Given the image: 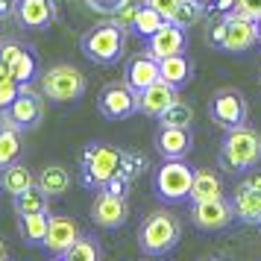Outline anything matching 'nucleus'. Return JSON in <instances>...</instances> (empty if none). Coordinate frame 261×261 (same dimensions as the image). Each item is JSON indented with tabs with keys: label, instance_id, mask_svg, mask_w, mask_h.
<instances>
[{
	"label": "nucleus",
	"instance_id": "f257e3e1",
	"mask_svg": "<svg viewBox=\"0 0 261 261\" xmlns=\"http://www.w3.org/2000/svg\"><path fill=\"white\" fill-rule=\"evenodd\" d=\"M217 165L229 173H244L261 165V132L241 123L226 132L223 144L217 150Z\"/></svg>",
	"mask_w": 261,
	"mask_h": 261
},
{
	"label": "nucleus",
	"instance_id": "f03ea898",
	"mask_svg": "<svg viewBox=\"0 0 261 261\" xmlns=\"http://www.w3.org/2000/svg\"><path fill=\"white\" fill-rule=\"evenodd\" d=\"M182 238V220L173 212H153L147 214L138 226V249L144 255H167L173 252Z\"/></svg>",
	"mask_w": 261,
	"mask_h": 261
},
{
	"label": "nucleus",
	"instance_id": "7ed1b4c3",
	"mask_svg": "<svg viewBox=\"0 0 261 261\" xmlns=\"http://www.w3.org/2000/svg\"><path fill=\"white\" fill-rule=\"evenodd\" d=\"M80 50L85 53V59H91L94 65H115L126 50V30L115 18L103 21V24L91 27L88 33H83Z\"/></svg>",
	"mask_w": 261,
	"mask_h": 261
},
{
	"label": "nucleus",
	"instance_id": "20e7f679",
	"mask_svg": "<svg viewBox=\"0 0 261 261\" xmlns=\"http://www.w3.org/2000/svg\"><path fill=\"white\" fill-rule=\"evenodd\" d=\"M120 155H123V150L112 147V144H103V141L88 144L83 150V155H80V176H83L85 188L91 191L106 188L109 182L118 176Z\"/></svg>",
	"mask_w": 261,
	"mask_h": 261
},
{
	"label": "nucleus",
	"instance_id": "39448f33",
	"mask_svg": "<svg viewBox=\"0 0 261 261\" xmlns=\"http://www.w3.org/2000/svg\"><path fill=\"white\" fill-rule=\"evenodd\" d=\"M194 170L185 159H165L155 167L153 191L165 202H185L191 200V185H194Z\"/></svg>",
	"mask_w": 261,
	"mask_h": 261
},
{
	"label": "nucleus",
	"instance_id": "423d86ee",
	"mask_svg": "<svg viewBox=\"0 0 261 261\" xmlns=\"http://www.w3.org/2000/svg\"><path fill=\"white\" fill-rule=\"evenodd\" d=\"M85 88L88 80L76 65H53L41 73V94L53 103H76Z\"/></svg>",
	"mask_w": 261,
	"mask_h": 261
},
{
	"label": "nucleus",
	"instance_id": "0eeeda50",
	"mask_svg": "<svg viewBox=\"0 0 261 261\" xmlns=\"http://www.w3.org/2000/svg\"><path fill=\"white\" fill-rule=\"evenodd\" d=\"M247 115H249V103L244 91H238V88H217L208 100V118L223 132L247 123Z\"/></svg>",
	"mask_w": 261,
	"mask_h": 261
},
{
	"label": "nucleus",
	"instance_id": "6e6552de",
	"mask_svg": "<svg viewBox=\"0 0 261 261\" xmlns=\"http://www.w3.org/2000/svg\"><path fill=\"white\" fill-rule=\"evenodd\" d=\"M44 118V103L41 97L30 88V83L24 85V91L15 97V103H9L6 109H0V126H12V129H36Z\"/></svg>",
	"mask_w": 261,
	"mask_h": 261
},
{
	"label": "nucleus",
	"instance_id": "1a4fd4ad",
	"mask_svg": "<svg viewBox=\"0 0 261 261\" xmlns=\"http://www.w3.org/2000/svg\"><path fill=\"white\" fill-rule=\"evenodd\" d=\"M97 109L109 120H126L138 112V91L126 80L123 83H109L97 94Z\"/></svg>",
	"mask_w": 261,
	"mask_h": 261
},
{
	"label": "nucleus",
	"instance_id": "9d476101",
	"mask_svg": "<svg viewBox=\"0 0 261 261\" xmlns=\"http://www.w3.org/2000/svg\"><path fill=\"white\" fill-rule=\"evenodd\" d=\"M191 223L197 226L200 232H223L232 226L238 214L232 208V200L217 197V200H202V202H191Z\"/></svg>",
	"mask_w": 261,
	"mask_h": 261
},
{
	"label": "nucleus",
	"instance_id": "9b49d317",
	"mask_svg": "<svg viewBox=\"0 0 261 261\" xmlns=\"http://www.w3.org/2000/svg\"><path fill=\"white\" fill-rule=\"evenodd\" d=\"M91 220L100 229H120L129 220L126 194H115V191H109V188H100L94 202H91Z\"/></svg>",
	"mask_w": 261,
	"mask_h": 261
},
{
	"label": "nucleus",
	"instance_id": "f8f14e48",
	"mask_svg": "<svg viewBox=\"0 0 261 261\" xmlns=\"http://www.w3.org/2000/svg\"><path fill=\"white\" fill-rule=\"evenodd\" d=\"M80 235H83V229H80V223L73 217L56 214V217H50V229H47V238H44V252L50 258H62L80 241Z\"/></svg>",
	"mask_w": 261,
	"mask_h": 261
},
{
	"label": "nucleus",
	"instance_id": "ddd939ff",
	"mask_svg": "<svg viewBox=\"0 0 261 261\" xmlns=\"http://www.w3.org/2000/svg\"><path fill=\"white\" fill-rule=\"evenodd\" d=\"M261 41L258 33V21L252 18H241V15H226V41L223 50L226 53H247Z\"/></svg>",
	"mask_w": 261,
	"mask_h": 261
},
{
	"label": "nucleus",
	"instance_id": "4468645a",
	"mask_svg": "<svg viewBox=\"0 0 261 261\" xmlns=\"http://www.w3.org/2000/svg\"><path fill=\"white\" fill-rule=\"evenodd\" d=\"M12 15L24 30H47L56 21V0H15Z\"/></svg>",
	"mask_w": 261,
	"mask_h": 261
},
{
	"label": "nucleus",
	"instance_id": "2eb2a0df",
	"mask_svg": "<svg viewBox=\"0 0 261 261\" xmlns=\"http://www.w3.org/2000/svg\"><path fill=\"white\" fill-rule=\"evenodd\" d=\"M179 100V88L170 85L167 80H155L153 85H147L144 91H138V112L147 118H159L165 109H170Z\"/></svg>",
	"mask_w": 261,
	"mask_h": 261
},
{
	"label": "nucleus",
	"instance_id": "dca6fc26",
	"mask_svg": "<svg viewBox=\"0 0 261 261\" xmlns=\"http://www.w3.org/2000/svg\"><path fill=\"white\" fill-rule=\"evenodd\" d=\"M185 47H188L185 27L173 24V21H165V27L159 33H153L147 38V50L155 59H165V56H173V53H185Z\"/></svg>",
	"mask_w": 261,
	"mask_h": 261
},
{
	"label": "nucleus",
	"instance_id": "f3484780",
	"mask_svg": "<svg viewBox=\"0 0 261 261\" xmlns=\"http://www.w3.org/2000/svg\"><path fill=\"white\" fill-rule=\"evenodd\" d=\"M194 147V135L188 126H159L155 132V150L162 159H185Z\"/></svg>",
	"mask_w": 261,
	"mask_h": 261
},
{
	"label": "nucleus",
	"instance_id": "a211bd4d",
	"mask_svg": "<svg viewBox=\"0 0 261 261\" xmlns=\"http://www.w3.org/2000/svg\"><path fill=\"white\" fill-rule=\"evenodd\" d=\"M123 80H126L135 91H144L147 85H153L155 80H162V65H159V59H155L150 50H147V53H138V56H132V59L126 62Z\"/></svg>",
	"mask_w": 261,
	"mask_h": 261
},
{
	"label": "nucleus",
	"instance_id": "6ab92c4d",
	"mask_svg": "<svg viewBox=\"0 0 261 261\" xmlns=\"http://www.w3.org/2000/svg\"><path fill=\"white\" fill-rule=\"evenodd\" d=\"M232 208H235L238 220L252 226H261V191L252 188L247 179L232 188Z\"/></svg>",
	"mask_w": 261,
	"mask_h": 261
},
{
	"label": "nucleus",
	"instance_id": "aec40b11",
	"mask_svg": "<svg viewBox=\"0 0 261 261\" xmlns=\"http://www.w3.org/2000/svg\"><path fill=\"white\" fill-rule=\"evenodd\" d=\"M217 197H226L223 179L217 170H208V167H200L194 170V185H191V202H202V200H217Z\"/></svg>",
	"mask_w": 261,
	"mask_h": 261
},
{
	"label": "nucleus",
	"instance_id": "412c9836",
	"mask_svg": "<svg viewBox=\"0 0 261 261\" xmlns=\"http://www.w3.org/2000/svg\"><path fill=\"white\" fill-rule=\"evenodd\" d=\"M38 182V176L30 170V167L18 165V162H12L9 167H3L0 170V191H6L9 197H15V194H21V191L33 188Z\"/></svg>",
	"mask_w": 261,
	"mask_h": 261
},
{
	"label": "nucleus",
	"instance_id": "4be33fe9",
	"mask_svg": "<svg viewBox=\"0 0 261 261\" xmlns=\"http://www.w3.org/2000/svg\"><path fill=\"white\" fill-rule=\"evenodd\" d=\"M162 65V80H167L170 85H182L191 83V73H194V62L185 56V53H173V56H165V59H159Z\"/></svg>",
	"mask_w": 261,
	"mask_h": 261
},
{
	"label": "nucleus",
	"instance_id": "5701e85b",
	"mask_svg": "<svg viewBox=\"0 0 261 261\" xmlns=\"http://www.w3.org/2000/svg\"><path fill=\"white\" fill-rule=\"evenodd\" d=\"M18 226H21V235H24L27 244L44 247V238H47V229H50V212L21 214V217H18Z\"/></svg>",
	"mask_w": 261,
	"mask_h": 261
},
{
	"label": "nucleus",
	"instance_id": "b1692460",
	"mask_svg": "<svg viewBox=\"0 0 261 261\" xmlns=\"http://www.w3.org/2000/svg\"><path fill=\"white\" fill-rule=\"evenodd\" d=\"M12 205H15V212H18V217H21V214H33V212H50V194L36 182L33 188L15 194Z\"/></svg>",
	"mask_w": 261,
	"mask_h": 261
},
{
	"label": "nucleus",
	"instance_id": "393cba45",
	"mask_svg": "<svg viewBox=\"0 0 261 261\" xmlns=\"http://www.w3.org/2000/svg\"><path fill=\"white\" fill-rule=\"evenodd\" d=\"M38 185L47 191L50 197H62L65 191L71 188V173H68V167H62V165H47L38 173Z\"/></svg>",
	"mask_w": 261,
	"mask_h": 261
},
{
	"label": "nucleus",
	"instance_id": "a878e982",
	"mask_svg": "<svg viewBox=\"0 0 261 261\" xmlns=\"http://www.w3.org/2000/svg\"><path fill=\"white\" fill-rule=\"evenodd\" d=\"M165 21L167 18L159 12V9H153L150 3H141V6H138V15H135V30H132V33L150 38L153 33H159V30L165 27Z\"/></svg>",
	"mask_w": 261,
	"mask_h": 261
},
{
	"label": "nucleus",
	"instance_id": "bb28decb",
	"mask_svg": "<svg viewBox=\"0 0 261 261\" xmlns=\"http://www.w3.org/2000/svg\"><path fill=\"white\" fill-rule=\"evenodd\" d=\"M9 71H12V76L18 80V83H24V85L33 83V80H36V73H38L36 53H33L30 47H21V53L9 62Z\"/></svg>",
	"mask_w": 261,
	"mask_h": 261
},
{
	"label": "nucleus",
	"instance_id": "cd10ccee",
	"mask_svg": "<svg viewBox=\"0 0 261 261\" xmlns=\"http://www.w3.org/2000/svg\"><path fill=\"white\" fill-rule=\"evenodd\" d=\"M18 155H21V129L0 126V170L18 162Z\"/></svg>",
	"mask_w": 261,
	"mask_h": 261
},
{
	"label": "nucleus",
	"instance_id": "c85d7f7f",
	"mask_svg": "<svg viewBox=\"0 0 261 261\" xmlns=\"http://www.w3.org/2000/svg\"><path fill=\"white\" fill-rule=\"evenodd\" d=\"M62 258L65 261H100L103 258V247L97 244L94 235H80V241H76Z\"/></svg>",
	"mask_w": 261,
	"mask_h": 261
},
{
	"label": "nucleus",
	"instance_id": "c756f323",
	"mask_svg": "<svg viewBox=\"0 0 261 261\" xmlns=\"http://www.w3.org/2000/svg\"><path fill=\"white\" fill-rule=\"evenodd\" d=\"M205 12H208V6L202 3V0H179V6H176V12H173V24L179 27H194V24H200L202 18H205Z\"/></svg>",
	"mask_w": 261,
	"mask_h": 261
},
{
	"label": "nucleus",
	"instance_id": "7c9ffc66",
	"mask_svg": "<svg viewBox=\"0 0 261 261\" xmlns=\"http://www.w3.org/2000/svg\"><path fill=\"white\" fill-rule=\"evenodd\" d=\"M191 120H194V106L185 100H176L170 109L159 115V126H188L191 129Z\"/></svg>",
	"mask_w": 261,
	"mask_h": 261
},
{
	"label": "nucleus",
	"instance_id": "2f4dec72",
	"mask_svg": "<svg viewBox=\"0 0 261 261\" xmlns=\"http://www.w3.org/2000/svg\"><path fill=\"white\" fill-rule=\"evenodd\" d=\"M144 167H147V159H144L141 153H126L120 155V170H118V176H123L126 182H132L135 176H141L144 173Z\"/></svg>",
	"mask_w": 261,
	"mask_h": 261
},
{
	"label": "nucleus",
	"instance_id": "473e14b6",
	"mask_svg": "<svg viewBox=\"0 0 261 261\" xmlns=\"http://www.w3.org/2000/svg\"><path fill=\"white\" fill-rule=\"evenodd\" d=\"M24 91V83H18L15 76H6L0 80V109H6L9 103H15V97Z\"/></svg>",
	"mask_w": 261,
	"mask_h": 261
},
{
	"label": "nucleus",
	"instance_id": "72a5a7b5",
	"mask_svg": "<svg viewBox=\"0 0 261 261\" xmlns=\"http://www.w3.org/2000/svg\"><path fill=\"white\" fill-rule=\"evenodd\" d=\"M232 15H241V18H252V21H258L261 18V0H238Z\"/></svg>",
	"mask_w": 261,
	"mask_h": 261
},
{
	"label": "nucleus",
	"instance_id": "f704fd0d",
	"mask_svg": "<svg viewBox=\"0 0 261 261\" xmlns=\"http://www.w3.org/2000/svg\"><path fill=\"white\" fill-rule=\"evenodd\" d=\"M223 41H226V15L214 21V24H212V33H208V44H214L217 50H223Z\"/></svg>",
	"mask_w": 261,
	"mask_h": 261
},
{
	"label": "nucleus",
	"instance_id": "c9c22d12",
	"mask_svg": "<svg viewBox=\"0 0 261 261\" xmlns=\"http://www.w3.org/2000/svg\"><path fill=\"white\" fill-rule=\"evenodd\" d=\"M144 3H150L153 9H159V12L167 18V21L173 18V12H176V6H179V0H144Z\"/></svg>",
	"mask_w": 261,
	"mask_h": 261
},
{
	"label": "nucleus",
	"instance_id": "e433bc0d",
	"mask_svg": "<svg viewBox=\"0 0 261 261\" xmlns=\"http://www.w3.org/2000/svg\"><path fill=\"white\" fill-rule=\"evenodd\" d=\"M235 3H238V0H214V6H212V9H217L220 15H229L232 9H235Z\"/></svg>",
	"mask_w": 261,
	"mask_h": 261
},
{
	"label": "nucleus",
	"instance_id": "4c0bfd02",
	"mask_svg": "<svg viewBox=\"0 0 261 261\" xmlns=\"http://www.w3.org/2000/svg\"><path fill=\"white\" fill-rule=\"evenodd\" d=\"M247 182L252 185V188H258V191H261V170H255V167H252V173L247 176Z\"/></svg>",
	"mask_w": 261,
	"mask_h": 261
},
{
	"label": "nucleus",
	"instance_id": "58836bf2",
	"mask_svg": "<svg viewBox=\"0 0 261 261\" xmlns=\"http://www.w3.org/2000/svg\"><path fill=\"white\" fill-rule=\"evenodd\" d=\"M12 9H15V0H0V18H6Z\"/></svg>",
	"mask_w": 261,
	"mask_h": 261
},
{
	"label": "nucleus",
	"instance_id": "ea45409f",
	"mask_svg": "<svg viewBox=\"0 0 261 261\" xmlns=\"http://www.w3.org/2000/svg\"><path fill=\"white\" fill-rule=\"evenodd\" d=\"M9 258V249H6V244H3V241H0V261H6Z\"/></svg>",
	"mask_w": 261,
	"mask_h": 261
},
{
	"label": "nucleus",
	"instance_id": "a19ab883",
	"mask_svg": "<svg viewBox=\"0 0 261 261\" xmlns=\"http://www.w3.org/2000/svg\"><path fill=\"white\" fill-rule=\"evenodd\" d=\"M202 3H205V6H208V9H212V6H214V0H202Z\"/></svg>",
	"mask_w": 261,
	"mask_h": 261
},
{
	"label": "nucleus",
	"instance_id": "79ce46f5",
	"mask_svg": "<svg viewBox=\"0 0 261 261\" xmlns=\"http://www.w3.org/2000/svg\"><path fill=\"white\" fill-rule=\"evenodd\" d=\"M258 33H261V18H258Z\"/></svg>",
	"mask_w": 261,
	"mask_h": 261
},
{
	"label": "nucleus",
	"instance_id": "37998d69",
	"mask_svg": "<svg viewBox=\"0 0 261 261\" xmlns=\"http://www.w3.org/2000/svg\"><path fill=\"white\" fill-rule=\"evenodd\" d=\"M258 85H261V73H258Z\"/></svg>",
	"mask_w": 261,
	"mask_h": 261
}]
</instances>
